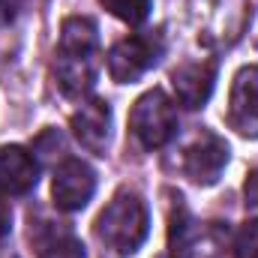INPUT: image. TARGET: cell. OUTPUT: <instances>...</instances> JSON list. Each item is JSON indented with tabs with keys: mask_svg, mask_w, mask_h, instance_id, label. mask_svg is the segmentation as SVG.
<instances>
[{
	"mask_svg": "<svg viewBox=\"0 0 258 258\" xmlns=\"http://www.w3.org/2000/svg\"><path fill=\"white\" fill-rule=\"evenodd\" d=\"M12 18H15V6H12V0H0V27H6Z\"/></svg>",
	"mask_w": 258,
	"mask_h": 258,
	"instance_id": "15",
	"label": "cell"
},
{
	"mask_svg": "<svg viewBox=\"0 0 258 258\" xmlns=\"http://www.w3.org/2000/svg\"><path fill=\"white\" fill-rule=\"evenodd\" d=\"M39 258H84V246L72 237H63V240H54Z\"/></svg>",
	"mask_w": 258,
	"mask_h": 258,
	"instance_id": "13",
	"label": "cell"
},
{
	"mask_svg": "<svg viewBox=\"0 0 258 258\" xmlns=\"http://www.w3.org/2000/svg\"><path fill=\"white\" fill-rule=\"evenodd\" d=\"M228 126L243 138H258V66H243L231 81Z\"/></svg>",
	"mask_w": 258,
	"mask_h": 258,
	"instance_id": "7",
	"label": "cell"
},
{
	"mask_svg": "<svg viewBox=\"0 0 258 258\" xmlns=\"http://www.w3.org/2000/svg\"><path fill=\"white\" fill-rule=\"evenodd\" d=\"M72 132L78 138V144L93 153V156H105L108 150V138H111V108L102 99H90L84 102L75 114H72Z\"/></svg>",
	"mask_w": 258,
	"mask_h": 258,
	"instance_id": "8",
	"label": "cell"
},
{
	"mask_svg": "<svg viewBox=\"0 0 258 258\" xmlns=\"http://www.w3.org/2000/svg\"><path fill=\"white\" fill-rule=\"evenodd\" d=\"M102 6L114 18L126 21L132 27L141 24V21H147V15H150V0H102Z\"/></svg>",
	"mask_w": 258,
	"mask_h": 258,
	"instance_id": "11",
	"label": "cell"
},
{
	"mask_svg": "<svg viewBox=\"0 0 258 258\" xmlns=\"http://www.w3.org/2000/svg\"><path fill=\"white\" fill-rule=\"evenodd\" d=\"M234 258H258V219H249L234 237Z\"/></svg>",
	"mask_w": 258,
	"mask_h": 258,
	"instance_id": "12",
	"label": "cell"
},
{
	"mask_svg": "<svg viewBox=\"0 0 258 258\" xmlns=\"http://www.w3.org/2000/svg\"><path fill=\"white\" fill-rule=\"evenodd\" d=\"M246 198H249V204H252V207H258V171L246 180Z\"/></svg>",
	"mask_w": 258,
	"mask_h": 258,
	"instance_id": "16",
	"label": "cell"
},
{
	"mask_svg": "<svg viewBox=\"0 0 258 258\" xmlns=\"http://www.w3.org/2000/svg\"><path fill=\"white\" fill-rule=\"evenodd\" d=\"M9 225H12V213H9V204L0 198V240L9 234Z\"/></svg>",
	"mask_w": 258,
	"mask_h": 258,
	"instance_id": "14",
	"label": "cell"
},
{
	"mask_svg": "<svg viewBox=\"0 0 258 258\" xmlns=\"http://www.w3.org/2000/svg\"><path fill=\"white\" fill-rule=\"evenodd\" d=\"M36 174H39V165L24 147L18 144L0 147V192L3 195L30 192L36 186Z\"/></svg>",
	"mask_w": 258,
	"mask_h": 258,
	"instance_id": "10",
	"label": "cell"
},
{
	"mask_svg": "<svg viewBox=\"0 0 258 258\" xmlns=\"http://www.w3.org/2000/svg\"><path fill=\"white\" fill-rule=\"evenodd\" d=\"M159 57H162V39L159 36L132 33V36L111 45V51H108V75L117 84H132L141 75H147Z\"/></svg>",
	"mask_w": 258,
	"mask_h": 258,
	"instance_id": "4",
	"label": "cell"
},
{
	"mask_svg": "<svg viewBox=\"0 0 258 258\" xmlns=\"http://www.w3.org/2000/svg\"><path fill=\"white\" fill-rule=\"evenodd\" d=\"M213 81H216V63L210 60H198V63H183L171 72V87L180 105L186 108H201L210 93H213Z\"/></svg>",
	"mask_w": 258,
	"mask_h": 258,
	"instance_id": "9",
	"label": "cell"
},
{
	"mask_svg": "<svg viewBox=\"0 0 258 258\" xmlns=\"http://www.w3.org/2000/svg\"><path fill=\"white\" fill-rule=\"evenodd\" d=\"M0 258H15L12 252H0Z\"/></svg>",
	"mask_w": 258,
	"mask_h": 258,
	"instance_id": "17",
	"label": "cell"
},
{
	"mask_svg": "<svg viewBox=\"0 0 258 258\" xmlns=\"http://www.w3.org/2000/svg\"><path fill=\"white\" fill-rule=\"evenodd\" d=\"M228 165V144L216 135V132H201L192 144L186 147L183 156V171L186 177L198 186H210L219 180L222 168Z\"/></svg>",
	"mask_w": 258,
	"mask_h": 258,
	"instance_id": "6",
	"label": "cell"
},
{
	"mask_svg": "<svg viewBox=\"0 0 258 258\" xmlns=\"http://www.w3.org/2000/svg\"><path fill=\"white\" fill-rule=\"evenodd\" d=\"M99 75V33L84 15L66 18L60 27V45L54 51V81L66 96L78 99L93 90Z\"/></svg>",
	"mask_w": 258,
	"mask_h": 258,
	"instance_id": "1",
	"label": "cell"
},
{
	"mask_svg": "<svg viewBox=\"0 0 258 258\" xmlns=\"http://www.w3.org/2000/svg\"><path fill=\"white\" fill-rule=\"evenodd\" d=\"M150 231V216L144 198L132 189H120L105 210L96 216L93 237L102 246V258H129L141 249Z\"/></svg>",
	"mask_w": 258,
	"mask_h": 258,
	"instance_id": "2",
	"label": "cell"
},
{
	"mask_svg": "<svg viewBox=\"0 0 258 258\" xmlns=\"http://www.w3.org/2000/svg\"><path fill=\"white\" fill-rule=\"evenodd\" d=\"M93 192H96V171L84 159H63L57 165L54 180H51V195L60 210L75 213V210L87 207Z\"/></svg>",
	"mask_w": 258,
	"mask_h": 258,
	"instance_id": "5",
	"label": "cell"
},
{
	"mask_svg": "<svg viewBox=\"0 0 258 258\" xmlns=\"http://www.w3.org/2000/svg\"><path fill=\"white\" fill-rule=\"evenodd\" d=\"M129 129L138 138L141 147L156 150L162 144H168L177 132V111L174 102L162 93V90H147L144 96L135 99L132 111H129Z\"/></svg>",
	"mask_w": 258,
	"mask_h": 258,
	"instance_id": "3",
	"label": "cell"
}]
</instances>
